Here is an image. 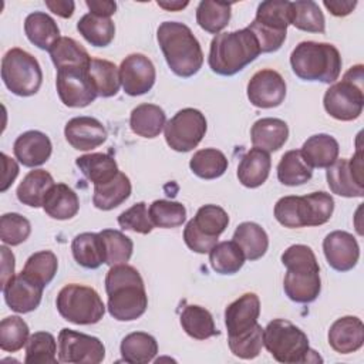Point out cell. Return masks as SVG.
<instances>
[{"mask_svg": "<svg viewBox=\"0 0 364 364\" xmlns=\"http://www.w3.org/2000/svg\"><path fill=\"white\" fill-rule=\"evenodd\" d=\"M272 168L270 154L259 148L247 151L237 166V179L246 188H257L266 182Z\"/></svg>", "mask_w": 364, "mask_h": 364, "instance_id": "25", "label": "cell"}, {"mask_svg": "<svg viewBox=\"0 0 364 364\" xmlns=\"http://www.w3.org/2000/svg\"><path fill=\"white\" fill-rule=\"evenodd\" d=\"M28 326L18 316H9L0 321V348L16 353L21 350L28 340Z\"/></svg>", "mask_w": 364, "mask_h": 364, "instance_id": "49", "label": "cell"}, {"mask_svg": "<svg viewBox=\"0 0 364 364\" xmlns=\"http://www.w3.org/2000/svg\"><path fill=\"white\" fill-rule=\"evenodd\" d=\"M85 4L91 14L100 17H111L117 10V3L111 0H87Z\"/></svg>", "mask_w": 364, "mask_h": 364, "instance_id": "57", "label": "cell"}, {"mask_svg": "<svg viewBox=\"0 0 364 364\" xmlns=\"http://www.w3.org/2000/svg\"><path fill=\"white\" fill-rule=\"evenodd\" d=\"M291 1L287 0H266L259 4L247 28L256 37L260 53H273L283 46L291 24Z\"/></svg>", "mask_w": 364, "mask_h": 364, "instance_id": "7", "label": "cell"}, {"mask_svg": "<svg viewBox=\"0 0 364 364\" xmlns=\"http://www.w3.org/2000/svg\"><path fill=\"white\" fill-rule=\"evenodd\" d=\"M53 145L50 138L41 131H26L17 136L13 145L16 159L27 168H36L48 161Z\"/></svg>", "mask_w": 364, "mask_h": 364, "instance_id": "22", "label": "cell"}, {"mask_svg": "<svg viewBox=\"0 0 364 364\" xmlns=\"http://www.w3.org/2000/svg\"><path fill=\"white\" fill-rule=\"evenodd\" d=\"M166 124L165 111L155 104H141L135 107L129 117V127L134 134L142 138L158 136Z\"/></svg>", "mask_w": 364, "mask_h": 364, "instance_id": "30", "label": "cell"}, {"mask_svg": "<svg viewBox=\"0 0 364 364\" xmlns=\"http://www.w3.org/2000/svg\"><path fill=\"white\" fill-rule=\"evenodd\" d=\"M328 188L333 193L344 198L364 196V164L361 148L350 158L336 159L326 172Z\"/></svg>", "mask_w": 364, "mask_h": 364, "instance_id": "13", "label": "cell"}, {"mask_svg": "<svg viewBox=\"0 0 364 364\" xmlns=\"http://www.w3.org/2000/svg\"><path fill=\"white\" fill-rule=\"evenodd\" d=\"M229 225L228 212L218 205H203L183 229V240L195 253H208Z\"/></svg>", "mask_w": 364, "mask_h": 364, "instance_id": "11", "label": "cell"}, {"mask_svg": "<svg viewBox=\"0 0 364 364\" xmlns=\"http://www.w3.org/2000/svg\"><path fill=\"white\" fill-rule=\"evenodd\" d=\"M77 30L94 47H107L115 37L114 21L109 17H100L91 13L78 20Z\"/></svg>", "mask_w": 364, "mask_h": 364, "instance_id": "40", "label": "cell"}, {"mask_svg": "<svg viewBox=\"0 0 364 364\" xmlns=\"http://www.w3.org/2000/svg\"><path fill=\"white\" fill-rule=\"evenodd\" d=\"M156 40L171 71L182 78L195 75L203 64V53L192 30L179 21H164Z\"/></svg>", "mask_w": 364, "mask_h": 364, "instance_id": "2", "label": "cell"}, {"mask_svg": "<svg viewBox=\"0 0 364 364\" xmlns=\"http://www.w3.org/2000/svg\"><path fill=\"white\" fill-rule=\"evenodd\" d=\"M46 6L50 11L63 18H70L75 9V3L71 0H46Z\"/></svg>", "mask_w": 364, "mask_h": 364, "instance_id": "59", "label": "cell"}, {"mask_svg": "<svg viewBox=\"0 0 364 364\" xmlns=\"http://www.w3.org/2000/svg\"><path fill=\"white\" fill-rule=\"evenodd\" d=\"M48 53L57 70L73 65L87 67L91 63V57L87 50L78 41L70 37H60Z\"/></svg>", "mask_w": 364, "mask_h": 364, "instance_id": "44", "label": "cell"}, {"mask_svg": "<svg viewBox=\"0 0 364 364\" xmlns=\"http://www.w3.org/2000/svg\"><path fill=\"white\" fill-rule=\"evenodd\" d=\"M313 168L306 162L300 149L287 151L277 165V179L286 186H299L309 182Z\"/></svg>", "mask_w": 364, "mask_h": 364, "instance_id": "39", "label": "cell"}, {"mask_svg": "<svg viewBox=\"0 0 364 364\" xmlns=\"http://www.w3.org/2000/svg\"><path fill=\"white\" fill-rule=\"evenodd\" d=\"M118 225L124 230H132L141 235H148L154 229V223L145 202H138L124 210L118 216Z\"/></svg>", "mask_w": 364, "mask_h": 364, "instance_id": "53", "label": "cell"}, {"mask_svg": "<svg viewBox=\"0 0 364 364\" xmlns=\"http://www.w3.org/2000/svg\"><path fill=\"white\" fill-rule=\"evenodd\" d=\"M324 7L337 17H344L348 16L357 6L355 0H324L323 1Z\"/></svg>", "mask_w": 364, "mask_h": 364, "instance_id": "56", "label": "cell"}, {"mask_svg": "<svg viewBox=\"0 0 364 364\" xmlns=\"http://www.w3.org/2000/svg\"><path fill=\"white\" fill-rule=\"evenodd\" d=\"M131 189L129 178L124 172H118L109 182L94 185L92 203L97 209L111 210L129 198Z\"/></svg>", "mask_w": 364, "mask_h": 364, "instance_id": "32", "label": "cell"}, {"mask_svg": "<svg viewBox=\"0 0 364 364\" xmlns=\"http://www.w3.org/2000/svg\"><path fill=\"white\" fill-rule=\"evenodd\" d=\"M148 210L154 226L158 228H176L186 220V209L179 202L158 199L149 205Z\"/></svg>", "mask_w": 364, "mask_h": 364, "instance_id": "50", "label": "cell"}, {"mask_svg": "<svg viewBox=\"0 0 364 364\" xmlns=\"http://www.w3.org/2000/svg\"><path fill=\"white\" fill-rule=\"evenodd\" d=\"M228 344L233 355L243 360H252L259 355L263 347V328L260 324H257L253 330L245 334L228 337Z\"/></svg>", "mask_w": 364, "mask_h": 364, "instance_id": "52", "label": "cell"}, {"mask_svg": "<svg viewBox=\"0 0 364 364\" xmlns=\"http://www.w3.org/2000/svg\"><path fill=\"white\" fill-rule=\"evenodd\" d=\"M330 347L340 354L355 353L364 343V324L355 316H344L337 318L327 334Z\"/></svg>", "mask_w": 364, "mask_h": 364, "instance_id": "23", "label": "cell"}, {"mask_svg": "<svg viewBox=\"0 0 364 364\" xmlns=\"http://www.w3.org/2000/svg\"><path fill=\"white\" fill-rule=\"evenodd\" d=\"M88 67L73 65L57 70L55 87L61 102L70 108H84L98 97L91 82Z\"/></svg>", "mask_w": 364, "mask_h": 364, "instance_id": "14", "label": "cell"}, {"mask_svg": "<svg viewBox=\"0 0 364 364\" xmlns=\"http://www.w3.org/2000/svg\"><path fill=\"white\" fill-rule=\"evenodd\" d=\"M75 262L85 269H98L105 263V249L100 233L84 232L77 235L71 243Z\"/></svg>", "mask_w": 364, "mask_h": 364, "instance_id": "29", "label": "cell"}, {"mask_svg": "<svg viewBox=\"0 0 364 364\" xmlns=\"http://www.w3.org/2000/svg\"><path fill=\"white\" fill-rule=\"evenodd\" d=\"M122 360L132 364H145L158 354V343L154 336L144 331H134L125 336L119 346Z\"/></svg>", "mask_w": 364, "mask_h": 364, "instance_id": "36", "label": "cell"}, {"mask_svg": "<svg viewBox=\"0 0 364 364\" xmlns=\"http://www.w3.org/2000/svg\"><path fill=\"white\" fill-rule=\"evenodd\" d=\"M179 321L185 333L195 340H206L219 334L210 311L198 304L185 306Z\"/></svg>", "mask_w": 364, "mask_h": 364, "instance_id": "35", "label": "cell"}, {"mask_svg": "<svg viewBox=\"0 0 364 364\" xmlns=\"http://www.w3.org/2000/svg\"><path fill=\"white\" fill-rule=\"evenodd\" d=\"M260 300L255 293H245L232 301L225 310L228 337H236L253 330L259 323Z\"/></svg>", "mask_w": 364, "mask_h": 364, "instance_id": "20", "label": "cell"}, {"mask_svg": "<svg viewBox=\"0 0 364 364\" xmlns=\"http://www.w3.org/2000/svg\"><path fill=\"white\" fill-rule=\"evenodd\" d=\"M27 364H57V343L51 333L37 331L26 343Z\"/></svg>", "mask_w": 364, "mask_h": 364, "instance_id": "46", "label": "cell"}, {"mask_svg": "<svg viewBox=\"0 0 364 364\" xmlns=\"http://www.w3.org/2000/svg\"><path fill=\"white\" fill-rule=\"evenodd\" d=\"M54 179L51 173L44 169H34L30 171L20 185L17 186V199L27 206L40 208L44 203L46 195L53 188Z\"/></svg>", "mask_w": 364, "mask_h": 364, "instance_id": "31", "label": "cell"}, {"mask_svg": "<svg viewBox=\"0 0 364 364\" xmlns=\"http://www.w3.org/2000/svg\"><path fill=\"white\" fill-rule=\"evenodd\" d=\"M1 80L13 94L30 97L40 90L43 71L36 57L16 47L1 58Z\"/></svg>", "mask_w": 364, "mask_h": 364, "instance_id": "10", "label": "cell"}, {"mask_svg": "<svg viewBox=\"0 0 364 364\" xmlns=\"http://www.w3.org/2000/svg\"><path fill=\"white\" fill-rule=\"evenodd\" d=\"M300 152L311 168H328L338 159L340 146L334 136L328 134H316L304 141Z\"/></svg>", "mask_w": 364, "mask_h": 364, "instance_id": "26", "label": "cell"}, {"mask_svg": "<svg viewBox=\"0 0 364 364\" xmlns=\"http://www.w3.org/2000/svg\"><path fill=\"white\" fill-rule=\"evenodd\" d=\"M105 358L102 341L94 336L63 328L58 334V361L68 364H98Z\"/></svg>", "mask_w": 364, "mask_h": 364, "instance_id": "15", "label": "cell"}, {"mask_svg": "<svg viewBox=\"0 0 364 364\" xmlns=\"http://www.w3.org/2000/svg\"><path fill=\"white\" fill-rule=\"evenodd\" d=\"M364 73L363 65L351 67L341 81L334 82L323 98L326 112L338 121L357 119L364 107Z\"/></svg>", "mask_w": 364, "mask_h": 364, "instance_id": "8", "label": "cell"}, {"mask_svg": "<svg viewBox=\"0 0 364 364\" xmlns=\"http://www.w3.org/2000/svg\"><path fill=\"white\" fill-rule=\"evenodd\" d=\"M31 233V225L28 219L20 213H4L0 218V239L4 245L17 246L27 240Z\"/></svg>", "mask_w": 364, "mask_h": 364, "instance_id": "51", "label": "cell"}, {"mask_svg": "<svg viewBox=\"0 0 364 364\" xmlns=\"http://www.w3.org/2000/svg\"><path fill=\"white\" fill-rule=\"evenodd\" d=\"M43 209L53 219L67 220L78 213L80 200L77 193L68 185L54 183L46 195Z\"/></svg>", "mask_w": 364, "mask_h": 364, "instance_id": "27", "label": "cell"}, {"mask_svg": "<svg viewBox=\"0 0 364 364\" xmlns=\"http://www.w3.org/2000/svg\"><path fill=\"white\" fill-rule=\"evenodd\" d=\"M156 4H158L159 7L168 10V11H179V10L185 9V7L189 4V1H181V0H172V1H171V0H158Z\"/></svg>", "mask_w": 364, "mask_h": 364, "instance_id": "60", "label": "cell"}, {"mask_svg": "<svg viewBox=\"0 0 364 364\" xmlns=\"http://www.w3.org/2000/svg\"><path fill=\"white\" fill-rule=\"evenodd\" d=\"M233 242L237 243L245 257L250 262L264 256L269 247L266 230L255 222H242L233 233Z\"/></svg>", "mask_w": 364, "mask_h": 364, "instance_id": "33", "label": "cell"}, {"mask_svg": "<svg viewBox=\"0 0 364 364\" xmlns=\"http://www.w3.org/2000/svg\"><path fill=\"white\" fill-rule=\"evenodd\" d=\"M291 24L307 33H324L326 20L318 4L311 0L291 1Z\"/></svg>", "mask_w": 364, "mask_h": 364, "instance_id": "45", "label": "cell"}, {"mask_svg": "<svg viewBox=\"0 0 364 364\" xmlns=\"http://www.w3.org/2000/svg\"><path fill=\"white\" fill-rule=\"evenodd\" d=\"M246 92L252 105L257 108H274L286 98V81L277 71L263 68L252 75Z\"/></svg>", "mask_w": 364, "mask_h": 364, "instance_id": "16", "label": "cell"}, {"mask_svg": "<svg viewBox=\"0 0 364 364\" xmlns=\"http://www.w3.org/2000/svg\"><path fill=\"white\" fill-rule=\"evenodd\" d=\"M274 218L284 228L310 226V212L304 196H283L274 205Z\"/></svg>", "mask_w": 364, "mask_h": 364, "instance_id": "38", "label": "cell"}, {"mask_svg": "<svg viewBox=\"0 0 364 364\" xmlns=\"http://www.w3.org/2000/svg\"><path fill=\"white\" fill-rule=\"evenodd\" d=\"M263 346L272 357L283 364H299L310 361L314 353L303 330L284 318H274L263 328Z\"/></svg>", "mask_w": 364, "mask_h": 364, "instance_id": "6", "label": "cell"}, {"mask_svg": "<svg viewBox=\"0 0 364 364\" xmlns=\"http://www.w3.org/2000/svg\"><path fill=\"white\" fill-rule=\"evenodd\" d=\"M293 73L304 81L336 82L341 73L340 51L330 43L301 41L290 54Z\"/></svg>", "mask_w": 364, "mask_h": 364, "instance_id": "5", "label": "cell"}, {"mask_svg": "<svg viewBox=\"0 0 364 364\" xmlns=\"http://www.w3.org/2000/svg\"><path fill=\"white\" fill-rule=\"evenodd\" d=\"M107 309L118 321L139 318L148 307V296L139 272L127 263L111 266L105 276Z\"/></svg>", "mask_w": 364, "mask_h": 364, "instance_id": "1", "label": "cell"}, {"mask_svg": "<svg viewBox=\"0 0 364 364\" xmlns=\"http://www.w3.org/2000/svg\"><path fill=\"white\" fill-rule=\"evenodd\" d=\"M309 212H310V226H320L330 220L334 210V199L330 193L318 191L304 195Z\"/></svg>", "mask_w": 364, "mask_h": 364, "instance_id": "54", "label": "cell"}, {"mask_svg": "<svg viewBox=\"0 0 364 364\" xmlns=\"http://www.w3.org/2000/svg\"><path fill=\"white\" fill-rule=\"evenodd\" d=\"M67 142L78 151H91L107 141V129L92 117H74L64 127Z\"/></svg>", "mask_w": 364, "mask_h": 364, "instance_id": "21", "label": "cell"}, {"mask_svg": "<svg viewBox=\"0 0 364 364\" xmlns=\"http://www.w3.org/2000/svg\"><path fill=\"white\" fill-rule=\"evenodd\" d=\"M323 252L328 266L337 272H348L360 259L357 239L344 230L330 232L323 240Z\"/></svg>", "mask_w": 364, "mask_h": 364, "instance_id": "19", "label": "cell"}, {"mask_svg": "<svg viewBox=\"0 0 364 364\" xmlns=\"http://www.w3.org/2000/svg\"><path fill=\"white\" fill-rule=\"evenodd\" d=\"M1 252V287L14 276V255L7 246H0Z\"/></svg>", "mask_w": 364, "mask_h": 364, "instance_id": "58", "label": "cell"}, {"mask_svg": "<svg viewBox=\"0 0 364 364\" xmlns=\"http://www.w3.org/2000/svg\"><path fill=\"white\" fill-rule=\"evenodd\" d=\"M260 54L253 33L246 27L230 33H219L210 41L208 64L219 75H235Z\"/></svg>", "mask_w": 364, "mask_h": 364, "instance_id": "4", "label": "cell"}, {"mask_svg": "<svg viewBox=\"0 0 364 364\" xmlns=\"http://www.w3.org/2000/svg\"><path fill=\"white\" fill-rule=\"evenodd\" d=\"M1 289L7 306L13 311L21 314L30 313L40 306L44 290L40 283H37L23 272L14 274Z\"/></svg>", "mask_w": 364, "mask_h": 364, "instance_id": "18", "label": "cell"}, {"mask_svg": "<svg viewBox=\"0 0 364 364\" xmlns=\"http://www.w3.org/2000/svg\"><path fill=\"white\" fill-rule=\"evenodd\" d=\"M208 129L205 115L195 108L178 111L164 128L165 141L176 152H189L199 145Z\"/></svg>", "mask_w": 364, "mask_h": 364, "instance_id": "12", "label": "cell"}, {"mask_svg": "<svg viewBox=\"0 0 364 364\" xmlns=\"http://www.w3.org/2000/svg\"><path fill=\"white\" fill-rule=\"evenodd\" d=\"M75 165L94 185L107 183L119 172L115 159L111 155L101 152L81 155L75 159Z\"/></svg>", "mask_w": 364, "mask_h": 364, "instance_id": "34", "label": "cell"}, {"mask_svg": "<svg viewBox=\"0 0 364 364\" xmlns=\"http://www.w3.org/2000/svg\"><path fill=\"white\" fill-rule=\"evenodd\" d=\"M88 74L98 97H114L119 91V68L114 63L101 58H91Z\"/></svg>", "mask_w": 364, "mask_h": 364, "instance_id": "37", "label": "cell"}, {"mask_svg": "<svg viewBox=\"0 0 364 364\" xmlns=\"http://www.w3.org/2000/svg\"><path fill=\"white\" fill-rule=\"evenodd\" d=\"M0 156H1V164H3V176H1L0 191L6 192L18 175V165L13 158L6 155L4 152Z\"/></svg>", "mask_w": 364, "mask_h": 364, "instance_id": "55", "label": "cell"}, {"mask_svg": "<svg viewBox=\"0 0 364 364\" xmlns=\"http://www.w3.org/2000/svg\"><path fill=\"white\" fill-rule=\"evenodd\" d=\"M287 272L283 279L286 296L296 303H311L321 291L320 266L311 247L291 245L282 255Z\"/></svg>", "mask_w": 364, "mask_h": 364, "instance_id": "3", "label": "cell"}, {"mask_svg": "<svg viewBox=\"0 0 364 364\" xmlns=\"http://www.w3.org/2000/svg\"><path fill=\"white\" fill-rule=\"evenodd\" d=\"M24 33L31 44L47 51L60 38V28L55 20L43 11H34L26 17Z\"/></svg>", "mask_w": 364, "mask_h": 364, "instance_id": "28", "label": "cell"}, {"mask_svg": "<svg viewBox=\"0 0 364 364\" xmlns=\"http://www.w3.org/2000/svg\"><path fill=\"white\" fill-rule=\"evenodd\" d=\"M228 166V158L216 148L199 149L189 161L191 171L202 179H216L226 172Z\"/></svg>", "mask_w": 364, "mask_h": 364, "instance_id": "43", "label": "cell"}, {"mask_svg": "<svg viewBox=\"0 0 364 364\" xmlns=\"http://www.w3.org/2000/svg\"><path fill=\"white\" fill-rule=\"evenodd\" d=\"M121 85L131 97L144 95L155 84L156 71L152 61L139 53L127 55L119 65Z\"/></svg>", "mask_w": 364, "mask_h": 364, "instance_id": "17", "label": "cell"}, {"mask_svg": "<svg viewBox=\"0 0 364 364\" xmlns=\"http://www.w3.org/2000/svg\"><path fill=\"white\" fill-rule=\"evenodd\" d=\"M250 138L253 148H259L266 152L279 151L289 138V127L279 118H260L250 129Z\"/></svg>", "mask_w": 364, "mask_h": 364, "instance_id": "24", "label": "cell"}, {"mask_svg": "<svg viewBox=\"0 0 364 364\" xmlns=\"http://www.w3.org/2000/svg\"><path fill=\"white\" fill-rule=\"evenodd\" d=\"M58 269V259L51 250H40L33 253L23 267V273L40 283L43 287L51 283Z\"/></svg>", "mask_w": 364, "mask_h": 364, "instance_id": "48", "label": "cell"}, {"mask_svg": "<svg viewBox=\"0 0 364 364\" xmlns=\"http://www.w3.org/2000/svg\"><path fill=\"white\" fill-rule=\"evenodd\" d=\"M232 4L225 1L203 0L196 9V23L210 34H219L230 21Z\"/></svg>", "mask_w": 364, "mask_h": 364, "instance_id": "42", "label": "cell"}, {"mask_svg": "<svg viewBox=\"0 0 364 364\" xmlns=\"http://www.w3.org/2000/svg\"><path fill=\"white\" fill-rule=\"evenodd\" d=\"M245 255L233 240L216 243L209 250V262L212 269L219 274H235L245 264Z\"/></svg>", "mask_w": 364, "mask_h": 364, "instance_id": "41", "label": "cell"}, {"mask_svg": "<svg viewBox=\"0 0 364 364\" xmlns=\"http://www.w3.org/2000/svg\"><path fill=\"white\" fill-rule=\"evenodd\" d=\"M104 249H105V264L117 266L127 263L134 250L132 240L117 229H104L100 232Z\"/></svg>", "mask_w": 364, "mask_h": 364, "instance_id": "47", "label": "cell"}, {"mask_svg": "<svg viewBox=\"0 0 364 364\" xmlns=\"http://www.w3.org/2000/svg\"><path fill=\"white\" fill-rule=\"evenodd\" d=\"M60 316L78 326L98 323L105 314V304L100 294L88 286L71 283L64 286L55 299Z\"/></svg>", "mask_w": 364, "mask_h": 364, "instance_id": "9", "label": "cell"}]
</instances>
